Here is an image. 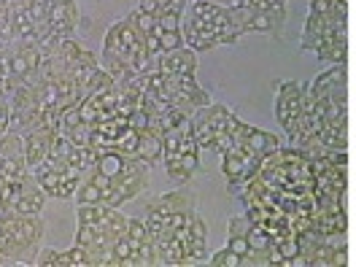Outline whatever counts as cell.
Masks as SVG:
<instances>
[{"mask_svg": "<svg viewBox=\"0 0 356 267\" xmlns=\"http://www.w3.org/2000/svg\"><path fill=\"white\" fill-rule=\"evenodd\" d=\"M159 57L149 51L146 35L135 24L133 14H127L122 22H116L106 33L100 65L106 67L116 81H124V79H133V76L149 73V70H159Z\"/></svg>", "mask_w": 356, "mask_h": 267, "instance_id": "1", "label": "cell"}, {"mask_svg": "<svg viewBox=\"0 0 356 267\" xmlns=\"http://www.w3.org/2000/svg\"><path fill=\"white\" fill-rule=\"evenodd\" d=\"M316 108L321 116V140L327 149L346 152L348 146V111H346V65H332L311 81Z\"/></svg>", "mask_w": 356, "mask_h": 267, "instance_id": "2", "label": "cell"}, {"mask_svg": "<svg viewBox=\"0 0 356 267\" xmlns=\"http://www.w3.org/2000/svg\"><path fill=\"white\" fill-rule=\"evenodd\" d=\"M184 44L195 51H208L222 44H235L241 38V33L235 30L232 17H229V6L222 3H211V0H197L189 3L184 11Z\"/></svg>", "mask_w": 356, "mask_h": 267, "instance_id": "3", "label": "cell"}, {"mask_svg": "<svg viewBox=\"0 0 356 267\" xmlns=\"http://www.w3.org/2000/svg\"><path fill=\"white\" fill-rule=\"evenodd\" d=\"M41 238L44 222L38 216L0 211V265H35Z\"/></svg>", "mask_w": 356, "mask_h": 267, "instance_id": "4", "label": "cell"}, {"mask_svg": "<svg viewBox=\"0 0 356 267\" xmlns=\"http://www.w3.org/2000/svg\"><path fill=\"white\" fill-rule=\"evenodd\" d=\"M232 122H235V113L219 103H208L205 108L192 113V127H195V138L200 149H213L219 154L229 152L235 143Z\"/></svg>", "mask_w": 356, "mask_h": 267, "instance_id": "5", "label": "cell"}, {"mask_svg": "<svg viewBox=\"0 0 356 267\" xmlns=\"http://www.w3.org/2000/svg\"><path fill=\"white\" fill-rule=\"evenodd\" d=\"M346 262H348L346 235H321V232L300 235V259H297V265L343 267Z\"/></svg>", "mask_w": 356, "mask_h": 267, "instance_id": "6", "label": "cell"}, {"mask_svg": "<svg viewBox=\"0 0 356 267\" xmlns=\"http://www.w3.org/2000/svg\"><path fill=\"white\" fill-rule=\"evenodd\" d=\"M33 176L41 184V189H44L46 195L54 197V200H70V197H76V192L81 186V178H84L81 173L70 170L65 162H60L54 156H46L44 162L33 170Z\"/></svg>", "mask_w": 356, "mask_h": 267, "instance_id": "7", "label": "cell"}, {"mask_svg": "<svg viewBox=\"0 0 356 267\" xmlns=\"http://www.w3.org/2000/svg\"><path fill=\"white\" fill-rule=\"evenodd\" d=\"M156 95L186 116H192L195 111H200L211 103V95L195 81V76H165V87Z\"/></svg>", "mask_w": 356, "mask_h": 267, "instance_id": "8", "label": "cell"}, {"mask_svg": "<svg viewBox=\"0 0 356 267\" xmlns=\"http://www.w3.org/2000/svg\"><path fill=\"white\" fill-rule=\"evenodd\" d=\"M334 33H348V14H308V19L302 24V35H300V44L302 51H318V46L324 44L330 35Z\"/></svg>", "mask_w": 356, "mask_h": 267, "instance_id": "9", "label": "cell"}, {"mask_svg": "<svg viewBox=\"0 0 356 267\" xmlns=\"http://www.w3.org/2000/svg\"><path fill=\"white\" fill-rule=\"evenodd\" d=\"M302 113V84L300 81H281L275 87V119L278 124L291 133Z\"/></svg>", "mask_w": 356, "mask_h": 267, "instance_id": "10", "label": "cell"}, {"mask_svg": "<svg viewBox=\"0 0 356 267\" xmlns=\"http://www.w3.org/2000/svg\"><path fill=\"white\" fill-rule=\"evenodd\" d=\"M46 197H49V195L41 189V184L35 181V176L30 173V176L22 181V186H19V192H17V197H14L8 211L22 213V216H41V211H44V205H46Z\"/></svg>", "mask_w": 356, "mask_h": 267, "instance_id": "11", "label": "cell"}, {"mask_svg": "<svg viewBox=\"0 0 356 267\" xmlns=\"http://www.w3.org/2000/svg\"><path fill=\"white\" fill-rule=\"evenodd\" d=\"M57 127H35V130H30V133L24 135V152H27V165H30V170H35L41 162H44L46 156L51 154V146H54V140H57Z\"/></svg>", "mask_w": 356, "mask_h": 267, "instance_id": "12", "label": "cell"}, {"mask_svg": "<svg viewBox=\"0 0 356 267\" xmlns=\"http://www.w3.org/2000/svg\"><path fill=\"white\" fill-rule=\"evenodd\" d=\"M49 19L54 27V35H73L81 22L76 0H49Z\"/></svg>", "mask_w": 356, "mask_h": 267, "instance_id": "13", "label": "cell"}, {"mask_svg": "<svg viewBox=\"0 0 356 267\" xmlns=\"http://www.w3.org/2000/svg\"><path fill=\"white\" fill-rule=\"evenodd\" d=\"M195 70H197V51L189 46L165 51L159 57V73L165 76H195Z\"/></svg>", "mask_w": 356, "mask_h": 267, "instance_id": "14", "label": "cell"}, {"mask_svg": "<svg viewBox=\"0 0 356 267\" xmlns=\"http://www.w3.org/2000/svg\"><path fill=\"white\" fill-rule=\"evenodd\" d=\"M165 162V170L168 178L176 181V184H186L189 178L200 170V152H189V154H176L170 159H162Z\"/></svg>", "mask_w": 356, "mask_h": 267, "instance_id": "15", "label": "cell"}, {"mask_svg": "<svg viewBox=\"0 0 356 267\" xmlns=\"http://www.w3.org/2000/svg\"><path fill=\"white\" fill-rule=\"evenodd\" d=\"M316 57L321 63H330V65H346V57H348V33H334V35H330L324 44L318 46Z\"/></svg>", "mask_w": 356, "mask_h": 267, "instance_id": "16", "label": "cell"}, {"mask_svg": "<svg viewBox=\"0 0 356 267\" xmlns=\"http://www.w3.org/2000/svg\"><path fill=\"white\" fill-rule=\"evenodd\" d=\"M140 138H138V152H135V159L146 162V165H154L162 159V138L152 130H138Z\"/></svg>", "mask_w": 356, "mask_h": 267, "instance_id": "17", "label": "cell"}, {"mask_svg": "<svg viewBox=\"0 0 356 267\" xmlns=\"http://www.w3.org/2000/svg\"><path fill=\"white\" fill-rule=\"evenodd\" d=\"M57 267H95V262H92V251H89L87 245L76 243L73 248H67V251H60Z\"/></svg>", "mask_w": 356, "mask_h": 267, "instance_id": "18", "label": "cell"}, {"mask_svg": "<svg viewBox=\"0 0 356 267\" xmlns=\"http://www.w3.org/2000/svg\"><path fill=\"white\" fill-rule=\"evenodd\" d=\"M113 213L111 205H103V202H87V205H79L76 216L79 224H103Z\"/></svg>", "mask_w": 356, "mask_h": 267, "instance_id": "19", "label": "cell"}, {"mask_svg": "<svg viewBox=\"0 0 356 267\" xmlns=\"http://www.w3.org/2000/svg\"><path fill=\"white\" fill-rule=\"evenodd\" d=\"M286 3L289 0H232V6H248V8L273 11V14H286Z\"/></svg>", "mask_w": 356, "mask_h": 267, "instance_id": "20", "label": "cell"}, {"mask_svg": "<svg viewBox=\"0 0 356 267\" xmlns=\"http://www.w3.org/2000/svg\"><path fill=\"white\" fill-rule=\"evenodd\" d=\"M208 265L211 267H243V257H238V254L227 245V248L216 251V254L208 259Z\"/></svg>", "mask_w": 356, "mask_h": 267, "instance_id": "21", "label": "cell"}, {"mask_svg": "<svg viewBox=\"0 0 356 267\" xmlns=\"http://www.w3.org/2000/svg\"><path fill=\"white\" fill-rule=\"evenodd\" d=\"M92 133H95V124L81 122V124H76L65 138L73 143V146H92Z\"/></svg>", "mask_w": 356, "mask_h": 267, "instance_id": "22", "label": "cell"}, {"mask_svg": "<svg viewBox=\"0 0 356 267\" xmlns=\"http://www.w3.org/2000/svg\"><path fill=\"white\" fill-rule=\"evenodd\" d=\"M8 79H11V60H8V51L0 46V92L8 89Z\"/></svg>", "mask_w": 356, "mask_h": 267, "instance_id": "23", "label": "cell"}, {"mask_svg": "<svg viewBox=\"0 0 356 267\" xmlns=\"http://www.w3.org/2000/svg\"><path fill=\"white\" fill-rule=\"evenodd\" d=\"M57 257H60L57 248H41L35 257V267H57Z\"/></svg>", "mask_w": 356, "mask_h": 267, "instance_id": "24", "label": "cell"}, {"mask_svg": "<svg viewBox=\"0 0 356 267\" xmlns=\"http://www.w3.org/2000/svg\"><path fill=\"white\" fill-rule=\"evenodd\" d=\"M229 248H232V251H235V254H238V257H248V254H251V245H248V235H235V238H229Z\"/></svg>", "mask_w": 356, "mask_h": 267, "instance_id": "25", "label": "cell"}, {"mask_svg": "<svg viewBox=\"0 0 356 267\" xmlns=\"http://www.w3.org/2000/svg\"><path fill=\"white\" fill-rule=\"evenodd\" d=\"M334 11V0H308V14H330Z\"/></svg>", "mask_w": 356, "mask_h": 267, "instance_id": "26", "label": "cell"}]
</instances>
